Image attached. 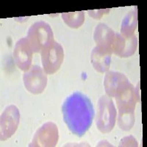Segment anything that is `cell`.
Returning <instances> with one entry per match:
<instances>
[{
  "mask_svg": "<svg viewBox=\"0 0 147 147\" xmlns=\"http://www.w3.org/2000/svg\"><path fill=\"white\" fill-rule=\"evenodd\" d=\"M138 14L137 9L131 10L125 16L121 23V35L123 36L130 37L134 35V32L137 28Z\"/></svg>",
  "mask_w": 147,
  "mask_h": 147,
  "instance_id": "obj_14",
  "label": "cell"
},
{
  "mask_svg": "<svg viewBox=\"0 0 147 147\" xmlns=\"http://www.w3.org/2000/svg\"><path fill=\"white\" fill-rule=\"evenodd\" d=\"M110 10L109 9H101V10H88L89 16L94 18H100L104 14H106L109 13Z\"/></svg>",
  "mask_w": 147,
  "mask_h": 147,
  "instance_id": "obj_16",
  "label": "cell"
},
{
  "mask_svg": "<svg viewBox=\"0 0 147 147\" xmlns=\"http://www.w3.org/2000/svg\"><path fill=\"white\" fill-rule=\"evenodd\" d=\"M112 54V49L96 47L90 55V60L94 69L100 73L107 71L110 68Z\"/></svg>",
  "mask_w": 147,
  "mask_h": 147,
  "instance_id": "obj_12",
  "label": "cell"
},
{
  "mask_svg": "<svg viewBox=\"0 0 147 147\" xmlns=\"http://www.w3.org/2000/svg\"><path fill=\"white\" fill-rule=\"evenodd\" d=\"M27 38L33 52H40L43 49L54 42V35L50 25L46 22H35L30 27Z\"/></svg>",
  "mask_w": 147,
  "mask_h": 147,
  "instance_id": "obj_3",
  "label": "cell"
},
{
  "mask_svg": "<svg viewBox=\"0 0 147 147\" xmlns=\"http://www.w3.org/2000/svg\"><path fill=\"white\" fill-rule=\"evenodd\" d=\"M63 119L69 130L81 137L92 124L94 110L90 99L80 92H75L65 99L62 107Z\"/></svg>",
  "mask_w": 147,
  "mask_h": 147,
  "instance_id": "obj_1",
  "label": "cell"
},
{
  "mask_svg": "<svg viewBox=\"0 0 147 147\" xmlns=\"http://www.w3.org/2000/svg\"><path fill=\"white\" fill-rule=\"evenodd\" d=\"M130 84L124 74L112 71H107L104 80V85L107 95L115 98L122 91H124Z\"/></svg>",
  "mask_w": 147,
  "mask_h": 147,
  "instance_id": "obj_9",
  "label": "cell"
},
{
  "mask_svg": "<svg viewBox=\"0 0 147 147\" xmlns=\"http://www.w3.org/2000/svg\"><path fill=\"white\" fill-rule=\"evenodd\" d=\"M133 142H136V139L134 138L132 136H128L125 137L122 139V140L120 143V146H138L137 144H135Z\"/></svg>",
  "mask_w": 147,
  "mask_h": 147,
  "instance_id": "obj_17",
  "label": "cell"
},
{
  "mask_svg": "<svg viewBox=\"0 0 147 147\" xmlns=\"http://www.w3.org/2000/svg\"><path fill=\"white\" fill-rule=\"evenodd\" d=\"M19 119L20 113L16 106L10 105L5 108L1 115V140H6L15 133L19 124Z\"/></svg>",
  "mask_w": 147,
  "mask_h": 147,
  "instance_id": "obj_7",
  "label": "cell"
},
{
  "mask_svg": "<svg viewBox=\"0 0 147 147\" xmlns=\"http://www.w3.org/2000/svg\"><path fill=\"white\" fill-rule=\"evenodd\" d=\"M23 80L26 89L33 94L42 93L47 84V73L38 65H32L26 71Z\"/></svg>",
  "mask_w": 147,
  "mask_h": 147,
  "instance_id": "obj_6",
  "label": "cell"
},
{
  "mask_svg": "<svg viewBox=\"0 0 147 147\" xmlns=\"http://www.w3.org/2000/svg\"><path fill=\"white\" fill-rule=\"evenodd\" d=\"M58 129L52 122H47L37 130L30 146H55L58 140Z\"/></svg>",
  "mask_w": 147,
  "mask_h": 147,
  "instance_id": "obj_8",
  "label": "cell"
},
{
  "mask_svg": "<svg viewBox=\"0 0 147 147\" xmlns=\"http://www.w3.org/2000/svg\"><path fill=\"white\" fill-rule=\"evenodd\" d=\"M44 71L48 74L55 73L62 64L64 57L63 49L57 42H52L40 52Z\"/></svg>",
  "mask_w": 147,
  "mask_h": 147,
  "instance_id": "obj_5",
  "label": "cell"
},
{
  "mask_svg": "<svg viewBox=\"0 0 147 147\" xmlns=\"http://www.w3.org/2000/svg\"><path fill=\"white\" fill-rule=\"evenodd\" d=\"M138 38L135 35L130 37L123 36L115 33L111 45L113 53L120 57H129L132 56L137 49Z\"/></svg>",
  "mask_w": 147,
  "mask_h": 147,
  "instance_id": "obj_10",
  "label": "cell"
},
{
  "mask_svg": "<svg viewBox=\"0 0 147 147\" xmlns=\"http://www.w3.org/2000/svg\"><path fill=\"white\" fill-rule=\"evenodd\" d=\"M139 84L134 88L132 84L115 97L119 110L118 124L122 130L128 131L135 124V109L136 103L140 102Z\"/></svg>",
  "mask_w": 147,
  "mask_h": 147,
  "instance_id": "obj_2",
  "label": "cell"
},
{
  "mask_svg": "<svg viewBox=\"0 0 147 147\" xmlns=\"http://www.w3.org/2000/svg\"><path fill=\"white\" fill-rule=\"evenodd\" d=\"M115 32L105 24L99 23L96 27L94 38L96 47L105 49H112L111 45Z\"/></svg>",
  "mask_w": 147,
  "mask_h": 147,
  "instance_id": "obj_13",
  "label": "cell"
},
{
  "mask_svg": "<svg viewBox=\"0 0 147 147\" xmlns=\"http://www.w3.org/2000/svg\"><path fill=\"white\" fill-rule=\"evenodd\" d=\"M116 110L113 102L107 95L99 99V110L96 117V127L102 133H107L115 126Z\"/></svg>",
  "mask_w": 147,
  "mask_h": 147,
  "instance_id": "obj_4",
  "label": "cell"
},
{
  "mask_svg": "<svg viewBox=\"0 0 147 147\" xmlns=\"http://www.w3.org/2000/svg\"><path fill=\"white\" fill-rule=\"evenodd\" d=\"M32 53L27 38H23L17 42L14 48L13 57L16 64L21 70L26 71L30 69Z\"/></svg>",
  "mask_w": 147,
  "mask_h": 147,
  "instance_id": "obj_11",
  "label": "cell"
},
{
  "mask_svg": "<svg viewBox=\"0 0 147 147\" xmlns=\"http://www.w3.org/2000/svg\"><path fill=\"white\" fill-rule=\"evenodd\" d=\"M62 18L69 27L71 28H78L84 23L85 15L83 11L63 13H62Z\"/></svg>",
  "mask_w": 147,
  "mask_h": 147,
  "instance_id": "obj_15",
  "label": "cell"
}]
</instances>
